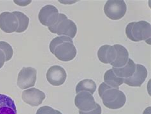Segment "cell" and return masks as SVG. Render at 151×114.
Wrapping results in <instances>:
<instances>
[{"instance_id":"obj_1","label":"cell","mask_w":151,"mask_h":114,"mask_svg":"<svg viewBox=\"0 0 151 114\" xmlns=\"http://www.w3.org/2000/svg\"><path fill=\"white\" fill-rule=\"evenodd\" d=\"M98 93L103 105L109 109H120L126 103V97L124 92L117 89L111 87L105 82L99 86Z\"/></svg>"},{"instance_id":"obj_2","label":"cell","mask_w":151,"mask_h":114,"mask_svg":"<svg viewBox=\"0 0 151 114\" xmlns=\"http://www.w3.org/2000/svg\"><path fill=\"white\" fill-rule=\"evenodd\" d=\"M126 35L131 41L138 42L145 41L150 44L151 27L150 23L140 21L138 22H132L127 25L126 28Z\"/></svg>"},{"instance_id":"obj_3","label":"cell","mask_w":151,"mask_h":114,"mask_svg":"<svg viewBox=\"0 0 151 114\" xmlns=\"http://www.w3.org/2000/svg\"><path fill=\"white\" fill-rule=\"evenodd\" d=\"M126 10V4L123 0H109L104 7L106 16L112 20L122 19L125 15Z\"/></svg>"},{"instance_id":"obj_4","label":"cell","mask_w":151,"mask_h":114,"mask_svg":"<svg viewBox=\"0 0 151 114\" xmlns=\"http://www.w3.org/2000/svg\"><path fill=\"white\" fill-rule=\"evenodd\" d=\"M77 49L73 41H66L55 47L52 54L58 60L63 62H68L73 60L77 56Z\"/></svg>"},{"instance_id":"obj_5","label":"cell","mask_w":151,"mask_h":114,"mask_svg":"<svg viewBox=\"0 0 151 114\" xmlns=\"http://www.w3.org/2000/svg\"><path fill=\"white\" fill-rule=\"evenodd\" d=\"M37 71L31 67L23 68L19 72L17 78V85L21 89L33 87L37 81Z\"/></svg>"},{"instance_id":"obj_6","label":"cell","mask_w":151,"mask_h":114,"mask_svg":"<svg viewBox=\"0 0 151 114\" xmlns=\"http://www.w3.org/2000/svg\"><path fill=\"white\" fill-rule=\"evenodd\" d=\"M59 11L54 5H47L42 7L38 14V19L43 26L48 28L53 26L59 17Z\"/></svg>"},{"instance_id":"obj_7","label":"cell","mask_w":151,"mask_h":114,"mask_svg":"<svg viewBox=\"0 0 151 114\" xmlns=\"http://www.w3.org/2000/svg\"><path fill=\"white\" fill-rule=\"evenodd\" d=\"M75 105L79 111L87 112L96 108L97 103L92 94L87 92H81L75 96Z\"/></svg>"},{"instance_id":"obj_8","label":"cell","mask_w":151,"mask_h":114,"mask_svg":"<svg viewBox=\"0 0 151 114\" xmlns=\"http://www.w3.org/2000/svg\"><path fill=\"white\" fill-rule=\"evenodd\" d=\"M18 26L17 18L13 12H4L0 14V28L4 32L7 33L16 32Z\"/></svg>"},{"instance_id":"obj_9","label":"cell","mask_w":151,"mask_h":114,"mask_svg":"<svg viewBox=\"0 0 151 114\" xmlns=\"http://www.w3.org/2000/svg\"><path fill=\"white\" fill-rule=\"evenodd\" d=\"M47 80L53 86H60L65 83L67 74L65 70L59 65L52 66L47 70Z\"/></svg>"},{"instance_id":"obj_10","label":"cell","mask_w":151,"mask_h":114,"mask_svg":"<svg viewBox=\"0 0 151 114\" xmlns=\"http://www.w3.org/2000/svg\"><path fill=\"white\" fill-rule=\"evenodd\" d=\"M22 99L31 107H38L45 99V94L38 89L31 88L22 92Z\"/></svg>"},{"instance_id":"obj_11","label":"cell","mask_w":151,"mask_h":114,"mask_svg":"<svg viewBox=\"0 0 151 114\" xmlns=\"http://www.w3.org/2000/svg\"><path fill=\"white\" fill-rule=\"evenodd\" d=\"M147 70L141 64H136V70L130 78L124 79V83L130 86L140 87L147 77Z\"/></svg>"},{"instance_id":"obj_12","label":"cell","mask_w":151,"mask_h":114,"mask_svg":"<svg viewBox=\"0 0 151 114\" xmlns=\"http://www.w3.org/2000/svg\"><path fill=\"white\" fill-rule=\"evenodd\" d=\"M77 33V27L75 23L69 19L61 21L55 29V33L59 36H66L73 38Z\"/></svg>"},{"instance_id":"obj_13","label":"cell","mask_w":151,"mask_h":114,"mask_svg":"<svg viewBox=\"0 0 151 114\" xmlns=\"http://www.w3.org/2000/svg\"><path fill=\"white\" fill-rule=\"evenodd\" d=\"M116 52V58L110 65L114 68H120L124 66L129 60V53L125 47L120 44L113 46Z\"/></svg>"},{"instance_id":"obj_14","label":"cell","mask_w":151,"mask_h":114,"mask_svg":"<svg viewBox=\"0 0 151 114\" xmlns=\"http://www.w3.org/2000/svg\"><path fill=\"white\" fill-rule=\"evenodd\" d=\"M98 57L103 64H111L116 58V52L114 46L103 45L98 51Z\"/></svg>"},{"instance_id":"obj_15","label":"cell","mask_w":151,"mask_h":114,"mask_svg":"<svg viewBox=\"0 0 151 114\" xmlns=\"http://www.w3.org/2000/svg\"><path fill=\"white\" fill-rule=\"evenodd\" d=\"M0 114H17L14 101L6 95L0 94Z\"/></svg>"},{"instance_id":"obj_16","label":"cell","mask_w":151,"mask_h":114,"mask_svg":"<svg viewBox=\"0 0 151 114\" xmlns=\"http://www.w3.org/2000/svg\"><path fill=\"white\" fill-rule=\"evenodd\" d=\"M112 69L116 76L122 79H126L133 76L136 70V64L132 59L129 58L128 62L124 66L120 68H113Z\"/></svg>"},{"instance_id":"obj_17","label":"cell","mask_w":151,"mask_h":114,"mask_svg":"<svg viewBox=\"0 0 151 114\" xmlns=\"http://www.w3.org/2000/svg\"><path fill=\"white\" fill-rule=\"evenodd\" d=\"M104 82L111 87L119 89V86L124 83V79L116 76L112 69H109L104 74Z\"/></svg>"},{"instance_id":"obj_18","label":"cell","mask_w":151,"mask_h":114,"mask_svg":"<svg viewBox=\"0 0 151 114\" xmlns=\"http://www.w3.org/2000/svg\"><path fill=\"white\" fill-rule=\"evenodd\" d=\"M96 90V84L95 82L90 79H86L78 82L76 86L75 91L78 94L81 92H87L93 94Z\"/></svg>"},{"instance_id":"obj_19","label":"cell","mask_w":151,"mask_h":114,"mask_svg":"<svg viewBox=\"0 0 151 114\" xmlns=\"http://www.w3.org/2000/svg\"><path fill=\"white\" fill-rule=\"evenodd\" d=\"M13 13L15 16L17 17L18 23H19V26L16 32L22 33L24 31H25L29 26V17L24 13L21 12L14 11L13 12Z\"/></svg>"},{"instance_id":"obj_20","label":"cell","mask_w":151,"mask_h":114,"mask_svg":"<svg viewBox=\"0 0 151 114\" xmlns=\"http://www.w3.org/2000/svg\"><path fill=\"white\" fill-rule=\"evenodd\" d=\"M0 49L5 55V61H9L13 57L14 51L12 46L8 42L0 41Z\"/></svg>"},{"instance_id":"obj_21","label":"cell","mask_w":151,"mask_h":114,"mask_svg":"<svg viewBox=\"0 0 151 114\" xmlns=\"http://www.w3.org/2000/svg\"><path fill=\"white\" fill-rule=\"evenodd\" d=\"M73 41V40L71 38L68 37H66V36H59L54 38L53 40L50 42L49 44V49H50V52L52 53L55 47H56L58 45H59V44H61V43L66 41Z\"/></svg>"},{"instance_id":"obj_22","label":"cell","mask_w":151,"mask_h":114,"mask_svg":"<svg viewBox=\"0 0 151 114\" xmlns=\"http://www.w3.org/2000/svg\"><path fill=\"white\" fill-rule=\"evenodd\" d=\"M36 114H57V110L49 106H43L38 109Z\"/></svg>"},{"instance_id":"obj_23","label":"cell","mask_w":151,"mask_h":114,"mask_svg":"<svg viewBox=\"0 0 151 114\" xmlns=\"http://www.w3.org/2000/svg\"><path fill=\"white\" fill-rule=\"evenodd\" d=\"M68 19V17L65 14H59V17H58L57 21L55 23V24L53 26H52L51 27H49V28H48L49 30L50 31L51 33L55 34V29H56V27L58 25L59 23H60L61 21L65 20V19Z\"/></svg>"},{"instance_id":"obj_24","label":"cell","mask_w":151,"mask_h":114,"mask_svg":"<svg viewBox=\"0 0 151 114\" xmlns=\"http://www.w3.org/2000/svg\"><path fill=\"white\" fill-rule=\"evenodd\" d=\"M79 114H101V108L100 105L97 103L96 107L93 110L87 112L79 111Z\"/></svg>"},{"instance_id":"obj_25","label":"cell","mask_w":151,"mask_h":114,"mask_svg":"<svg viewBox=\"0 0 151 114\" xmlns=\"http://www.w3.org/2000/svg\"><path fill=\"white\" fill-rule=\"evenodd\" d=\"M5 55L2 51L0 49V69L3 66L5 62Z\"/></svg>"},{"instance_id":"obj_26","label":"cell","mask_w":151,"mask_h":114,"mask_svg":"<svg viewBox=\"0 0 151 114\" xmlns=\"http://www.w3.org/2000/svg\"><path fill=\"white\" fill-rule=\"evenodd\" d=\"M57 114H63L61 112H59V111H58V110H57Z\"/></svg>"}]
</instances>
